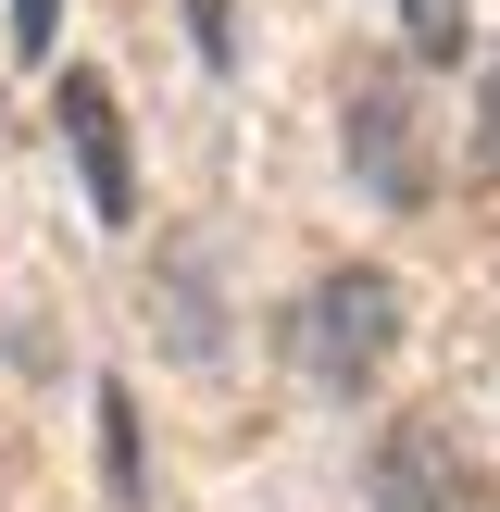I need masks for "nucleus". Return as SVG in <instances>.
Returning <instances> with one entry per match:
<instances>
[{"label": "nucleus", "mask_w": 500, "mask_h": 512, "mask_svg": "<svg viewBox=\"0 0 500 512\" xmlns=\"http://www.w3.org/2000/svg\"><path fill=\"white\" fill-rule=\"evenodd\" d=\"M400 350V275L388 263H325L313 288L288 300V375L313 400H363Z\"/></svg>", "instance_id": "1"}, {"label": "nucleus", "mask_w": 500, "mask_h": 512, "mask_svg": "<svg viewBox=\"0 0 500 512\" xmlns=\"http://www.w3.org/2000/svg\"><path fill=\"white\" fill-rule=\"evenodd\" d=\"M338 150H350V188L375 200V213H425V100H413V75L375 50V63H350L338 75Z\"/></svg>", "instance_id": "2"}, {"label": "nucleus", "mask_w": 500, "mask_h": 512, "mask_svg": "<svg viewBox=\"0 0 500 512\" xmlns=\"http://www.w3.org/2000/svg\"><path fill=\"white\" fill-rule=\"evenodd\" d=\"M363 512H500L475 438H450V413H400L363 450Z\"/></svg>", "instance_id": "3"}, {"label": "nucleus", "mask_w": 500, "mask_h": 512, "mask_svg": "<svg viewBox=\"0 0 500 512\" xmlns=\"http://www.w3.org/2000/svg\"><path fill=\"white\" fill-rule=\"evenodd\" d=\"M50 125H63V150H75V188H88V213H100V225H125V213H138V163H125L113 75L63 63V75H50Z\"/></svg>", "instance_id": "4"}, {"label": "nucleus", "mask_w": 500, "mask_h": 512, "mask_svg": "<svg viewBox=\"0 0 500 512\" xmlns=\"http://www.w3.org/2000/svg\"><path fill=\"white\" fill-rule=\"evenodd\" d=\"M138 313H150V338L175 350L188 375H213L225 363V300H213V238H163L150 250V288H138Z\"/></svg>", "instance_id": "5"}, {"label": "nucleus", "mask_w": 500, "mask_h": 512, "mask_svg": "<svg viewBox=\"0 0 500 512\" xmlns=\"http://www.w3.org/2000/svg\"><path fill=\"white\" fill-rule=\"evenodd\" d=\"M100 475H113V500H125V512H150V463H138V400H125V388H100Z\"/></svg>", "instance_id": "6"}, {"label": "nucleus", "mask_w": 500, "mask_h": 512, "mask_svg": "<svg viewBox=\"0 0 500 512\" xmlns=\"http://www.w3.org/2000/svg\"><path fill=\"white\" fill-rule=\"evenodd\" d=\"M400 38H413V63H450L475 38V0H400Z\"/></svg>", "instance_id": "7"}, {"label": "nucleus", "mask_w": 500, "mask_h": 512, "mask_svg": "<svg viewBox=\"0 0 500 512\" xmlns=\"http://www.w3.org/2000/svg\"><path fill=\"white\" fill-rule=\"evenodd\" d=\"M188 38H200V63H213V75L238 63V25H225V0H188Z\"/></svg>", "instance_id": "8"}, {"label": "nucleus", "mask_w": 500, "mask_h": 512, "mask_svg": "<svg viewBox=\"0 0 500 512\" xmlns=\"http://www.w3.org/2000/svg\"><path fill=\"white\" fill-rule=\"evenodd\" d=\"M475 175H500V63H488V88H475Z\"/></svg>", "instance_id": "9"}, {"label": "nucleus", "mask_w": 500, "mask_h": 512, "mask_svg": "<svg viewBox=\"0 0 500 512\" xmlns=\"http://www.w3.org/2000/svg\"><path fill=\"white\" fill-rule=\"evenodd\" d=\"M50 13H63V0H13V50H25V63L50 50Z\"/></svg>", "instance_id": "10"}]
</instances>
